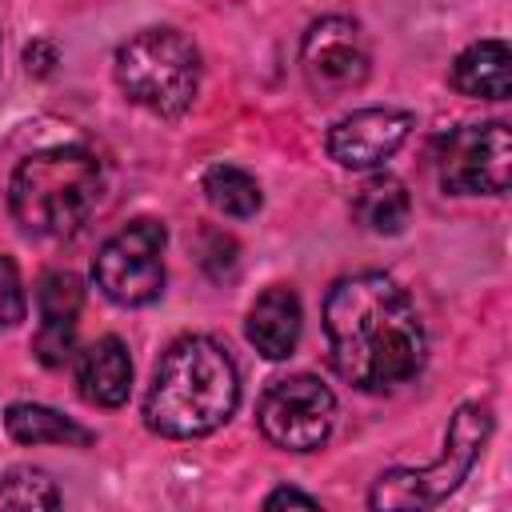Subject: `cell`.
<instances>
[{
    "label": "cell",
    "mask_w": 512,
    "mask_h": 512,
    "mask_svg": "<svg viewBox=\"0 0 512 512\" xmlns=\"http://www.w3.org/2000/svg\"><path fill=\"white\" fill-rule=\"evenodd\" d=\"M236 400L240 376L228 348L208 336H180L152 372L144 420L168 440H192L216 432L236 412Z\"/></svg>",
    "instance_id": "cell-2"
},
{
    "label": "cell",
    "mask_w": 512,
    "mask_h": 512,
    "mask_svg": "<svg viewBox=\"0 0 512 512\" xmlns=\"http://www.w3.org/2000/svg\"><path fill=\"white\" fill-rule=\"evenodd\" d=\"M204 268H208V276H216V280H224V268H220V260L228 264V268H236V244H232V236H224V232H208L204 236Z\"/></svg>",
    "instance_id": "cell-21"
},
{
    "label": "cell",
    "mask_w": 512,
    "mask_h": 512,
    "mask_svg": "<svg viewBox=\"0 0 512 512\" xmlns=\"http://www.w3.org/2000/svg\"><path fill=\"white\" fill-rule=\"evenodd\" d=\"M324 336L336 372L360 392L400 388L424 364V324L408 292L380 272L332 284L324 300Z\"/></svg>",
    "instance_id": "cell-1"
},
{
    "label": "cell",
    "mask_w": 512,
    "mask_h": 512,
    "mask_svg": "<svg viewBox=\"0 0 512 512\" xmlns=\"http://www.w3.org/2000/svg\"><path fill=\"white\" fill-rule=\"evenodd\" d=\"M204 196L216 212L224 216H236V220H248L260 212L264 196H260V184L244 172V168H232V164H212L204 172Z\"/></svg>",
    "instance_id": "cell-16"
},
{
    "label": "cell",
    "mask_w": 512,
    "mask_h": 512,
    "mask_svg": "<svg viewBox=\"0 0 512 512\" xmlns=\"http://www.w3.org/2000/svg\"><path fill=\"white\" fill-rule=\"evenodd\" d=\"M104 168L84 148H48L28 156L8 184L12 216L32 236H68L100 204Z\"/></svg>",
    "instance_id": "cell-3"
},
{
    "label": "cell",
    "mask_w": 512,
    "mask_h": 512,
    "mask_svg": "<svg viewBox=\"0 0 512 512\" xmlns=\"http://www.w3.org/2000/svg\"><path fill=\"white\" fill-rule=\"evenodd\" d=\"M352 212L356 220L368 228V232H380V236H396L404 232L408 216H412V200H408V188L388 176V172H376L368 176L356 196H352Z\"/></svg>",
    "instance_id": "cell-14"
},
{
    "label": "cell",
    "mask_w": 512,
    "mask_h": 512,
    "mask_svg": "<svg viewBox=\"0 0 512 512\" xmlns=\"http://www.w3.org/2000/svg\"><path fill=\"white\" fill-rule=\"evenodd\" d=\"M28 68H36V72H48V68H52V48H44V44L28 48Z\"/></svg>",
    "instance_id": "cell-23"
},
{
    "label": "cell",
    "mask_w": 512,
    "mask_h": 512,
    "mask_svg": "<svg viewBox=\"0 0 512 512\" xmlns=\"http://www.w3.org/2000/svg\"><path fill=\"white\" fill-rule=\"evenodd\" d=\"M512 180V132L500 120L464 124L440 148V184L456 196H500Z\"/></svg>",
    "instance_id": "cell-8"
},
{
    "label": "cell",
    "mask_w": 512,
    "mask_h": 512,
    "mask_svg": "<svg viewBox=\"0 0 512 512\" xmlns=\"http://www.w3.org/2000/svg\"><path fill=\"white\" fill-rule=\"evenodd\" d=\"M300 68H304L308 88L324 100L360 88L368 80V48H364L360 28L340 16L312 24L300 48Z\"/></svg>",
    "instance_id": "cell-9"
},
{
    "label": "cell",
    "mask_w": 512,
    "mask_h": 512,
    "mask_svg": "<svg viewBox=\"0 0 512 512\" xmlns=\"http://www.w3.org/2000/svg\"><path fill=\"white\" fill-rule=\"evenodd\" d=\"M492 432V416L480 404H464L444 436V452L428 464V468H408V472H388L376 480L368 504L372 508H428L440 504L448 492H456V484L472 472L484 440Z\"/></svg>",
    "instance_id": "cell-5"
},
{
    "label": "cell",
    "mask_w": 512,
    "mask_h": 512,
    "mask_svg": "<svg viewBox=\"0 0 512 512\" xmlns=\"http://www.w3.org/2000/svg\"><path fill=\"white\" fill-rule=\"evenodd\" d=\"M0 508H60V492L40 468H12L0 476Z\"/></svg>",
    "instance_id": "cell-17"
},
{
    "label": "cell",
    "mask_w": 512,
    "mask_h": 512,
    "mask_svg": "<svg viewBox=\"0 0 512 512\" xmlns=\"http://www.w3.org/2000/svg\"><path fill=\"white\" fill-rule=\"evenodd\" d=\"M452 88L476 100L512 96V52L504 40H476L452 60Z\"/></svg>",
    "instance_id": "cell-13"
},
{
    "label": "cell",
    "mask_w": 512,
    "mask_h": 512,
    "mask_svg": "<svg viewBox=\"0 0 512 512\" xmlns=\"http://www.w3.org/2000/svg\"><path fill=\"white\" fill-rule=\"evenodd\" d=\"M264 508H268V512H272V508H320V500L308 496V492H296V488H276V492L264 500Z\"/></svg>",
    "instance_id": "cell-22"
},
{
    "label": "cell",
    "mask_w": 512,
    "mask_h": 512,
    "mask_svg": "<svg viewBox=\"0 0 512 512\" xmlns=\"http://www.w3.org/2000/svg\"><path fill=\"white\" fill-rule=\"evenodd\" d=\"M72 344H76V324L72 320H40V328L32 336V352L48 368L64 364L72 356Z\"/></svg>",
    "instance_id": "cell-19"
},
{
    "label": "cell",
    "mask_w": 512,
    "mask_h": 512,
    "mask_svg": "<svg viewBox=\"0 0 512 512\" xmlns=\"http://www.w3.org/2000/svg\"><path fill=\"white\" fill-rule=\"evenodd\" d=\"M260 432L288 452H312L328 440L336 420V396L316 376H284L276 380L256 408Z\"/></svg>",
    "instance_id": "cell-7"
},
{
    "label": "cell",
    "mask_w": 512,
    "mask_h": 512,
    "mask_svg": "<svg viewBox=\"0 0 512 512\" xmlns=\"http://www.w3.org/2000/svg\"><path fill=\"white\" fill-rule=\"evenodd\" d=\"M24 320V284L8 256H0V328H12Z\"/></svg>",
    "instance_id": "cell-20"
},
{
    "label": "cell",
    "mask_w": 512,
    "mask_h": 512,
    "mask_svg": "<svg viewBox=\"0 0 512 512\" xmlns=\"http://www.w3.org/2000/svg\"><path fill=\"white\" fill-rule=\"evenodd\" d=\"M4 428L16 444H92V432L68 416H60L56 408L44 404H12L4 412Z\"/></svg>",
    "instance_id": "cell-15"
},
{
    "label": "cell",
    "mask_w": 512,
    "mask_h": 512,
    "mask_svg": "<svg viewBox=\"0 0 512 512\" xmlns=\"http://www.w3.org/2000/svg\"><path fill=\"white\" fill-rule=\"evenodd\" d=\"M76 388L96 408H120L132 392V356L124 340L100 336L96 344H88L76 364Z\"/></svg>",
    "instance_id": "cell-11"
},
{
    "label": "cell",
    "mask_w": 512,
    "mask_h": 512,
    "mask_svg": "<svg viewBox=\"0 0 512 512\" xmlns=\"http://www.w3.org/2000/svg\"><path fill=\"white\" fill-rule=\"evenodd\" d=\"M412 112L404 108H360L332 124L328 132V156L352 172L380 168L412 132Z\"/></svg>",
    "instance_id": "cell-10"
},
{
    "label": "cell",
    "mask_w": 512,
    "mask_h": 512,
    "mask_svg": "<svg viewBox=\"0 0 512 512\" xmlns=\"http://www.w3.org/2000/svg\"><path fill=\"white\" fill-rule=\"evenodd\" d=\"M36 304H40V320H72L76 324L80 304H84V288L72 272H48V276H40Z\"/></svg>",
    "instance_id": "cell-18"
},
{
    "label": "cell",
    "mask_w": 512,
    "mask_h": 512,
    "mask_svg": "<svg viewBox=\"0 0 512 512\" xmlns=\"http://www.w3.org/2000/svg\"><path fill=\"white\" fill-rule=\"evenodd\" d=\"M300 324H304V312H300V296L284 284L268 288L256 296V304L248 308V340L260 356L268 360H284L296 352L300 344Z\"/></svg>",
    "instance_id": "cell-12"
},
{
    "label": "cell",
    "mask_w": 512,
    "mask_h": 512,
    "mask_svg": "<svg viewBox=\"0 0 512 512\" xmlns=\"http://www.w3.org/2000/svg\"><path fill=\"white\" fill-rule=\"evenodd\" d=\"M164 244L168 232L160 220H132L96 252L92 280L116 304H148L164 292Z\"/></svg>",
    "instance_id": "cell-6"
},
{
    "label": "cell",
    "mask_w": 512,
    "mask_h": 512,
    "mask_svg": "<svg viewBox=\"0 0 512 512\" xmlns=\"http://www.w3.org/2000/svg\"><path fill=\"white\" fill-rule=\"evenodd\" d=\"M116 80L128 100L156 116H184L200 92V52L176 28H144L116 52Z\"/></svg>",
    "instance_id": "cell-4"
}]
</instances>
